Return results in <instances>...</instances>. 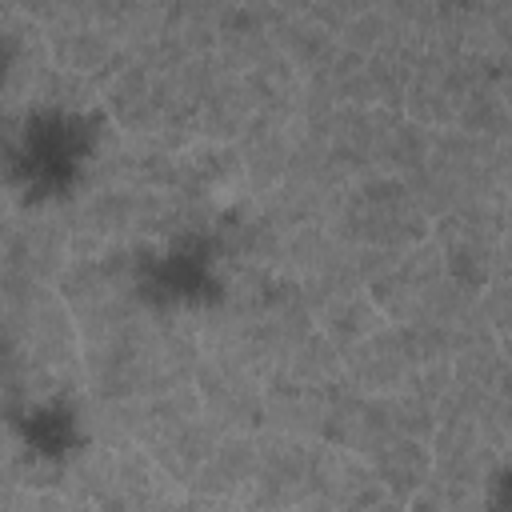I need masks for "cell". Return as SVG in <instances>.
Instances as JSON below:
<instances>
[{"label":"cell","instance_id":"cell-1","mask_svg":"<svg viewBox=\"0 0 512 512\" xmlns=\"http://www.w3.org/2000/svg\"><path fill=\"white\" fill-rule=\"evenodd\" d=\"M484 508H488V512H512V464H504V468L492 476V484H488V492H484Z\"/></svg>","mask_w":512,"mask_h":512}]
</instances>
